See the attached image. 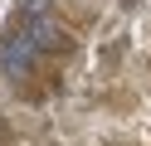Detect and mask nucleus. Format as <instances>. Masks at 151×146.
Instances as JSON below:
<instances>
[{"label":"nucleus","instance_id":"obj_1","mask_svg":"<svg viewBox=\"0 0 151 146\" xmlns=\"http://www.w3.org/2000/svg\"><path fill=\"white\" fill-rule=\"evenodd\" d=\"M34 63H39V49H34V39L24 34V29L10 34V39H0V73H5V78L20 83V78L34 73Z\"/></svg>","mask_w":151,"mask_h":146},{"label":"nucleus","instance_id":"obj_2","mask_svg":"<svg viewBox=\"0 0 151 146\" xmlns=\"http://www.w3.org/2000/svg\"><path fill=\"white\" fill-rule=\"evenodd\" d=\"M24 34L34 39V49H39V54H44V49H63V44H68V34H63V29L49 19V10H39V15H24Z\"/></svg>","mask_w":151,"mask_h":146},{"label":"nucleus","instance_id":"obj_3","mask_svg":"<svg viewBox=\"0 0 151 146\" xmlns=\"http://www.w3.org/2000/svg\"><path fill=\"white\" fill-rule=\"evenodd\" d=\"M24 5V15H39V10H49V0H20Z\"/></svg>","mask_w":151,"mask_h":146}]
</instances>
